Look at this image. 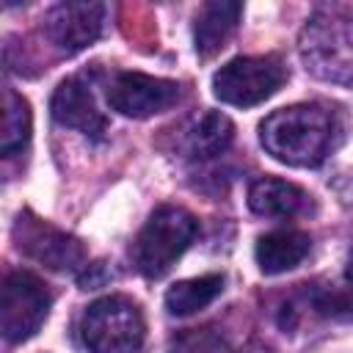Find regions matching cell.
I'll return each instance as SVG.
<instances>
[{"instance_id":"cell-1","label":"cell","mask_w":353,"mask_h":353,"mask_svg":"<svg viewBox=\"0 0 353 353\" xmlns=\"http://www.w3.org/2000/svg\"><path fill=\"white\" fill-rule=\"evenodd\" d=\"M334 116L323 105H292L259 124L262 146L287 165H317L334 146Z\"/></svg>"},{"instance_id":"cell-2","label":"cell","mask_w":353,"mask_h":353,"mask_svg":"<svg viewBox=\"0 0 353 353\" xmlns=\"http://www.w3.org/2000/svg\"><path fill=\"white\" fill-rule=\"evenodd\" d=\"M306 69L331 83H353V11L320 8L301 33Z\"/></svg>"},{"instance_id":"cell-3","label":"cell","mask_w":353,"mask_h":353,"mask_svg":"<svg viewBox=\"0 0 353 353\" xmlns=\"http://www.w3.org/2000/svg\"><path fill=\"white\" fill-rule=\"evenodd\" d=\"M146 339V323L124 295L94 301L80 320V342L88 353H138Z\"/></svg>"},{"instance_id":"cell-4","label":"cell","mask_w":353,"mask_h":353,"mask_svg":"<svg viewBox=\"0 0 353 353\" xmlns=\"http://www.w3.org/2000/svg\"><path fill=\"white\" fill-rule=\"evenodd\" d=\"M199 234V221L182 207H160L152 212L135 240V265L146 279H160L185 254Z\"/></svg>"},{"instance_id":"cell-5","label":"cell","mask_w":353,"mask_h":353,"mask_svg":"<svg viewBox=\"0 0 353 353\" xmlns=\"http://www.w3.org/2000/svg\"><path fill=\"white\" fill-rule=\"evenodd\" d=\"M287 80V69L273 55H240L223 63L212 77V94L237 108H251L273 97Z\"/></svg>"},{"instance_id":"cell-6","label":"cell","mask_w":353,"mask_h":353,"mask_svg":"<svg viewBox=\"0 0 353 353\" xmlns=\"http://www.w3.org/2000/svg\"><path fill=\"white\" fill-rule=\"evenodd\" d=\"M50 290L41 279L25 270H14L3 281V298H0V325L3 336L8 342H25L30 339L50 314Z\"/></svg>"},{"instance_id":"cell-7","label":"cell","mask_w":353,"mask_h":353,"mask_svg":"<svg viewBox=\"0 0 353 353\" xmlns=\"http://www.w3.org/2000/svg\"><path fill=\"white\" fill-rule=\"evenodd\" d=\"M108 102L121 116L146 119L179 102V83L143 72H119L108 83Z\"/></svg>"},{"instance_id":"cell-8","label":"cell","mask_w":353,"mask_h":353,"mask_svg":"<svg viewBox=\"0 0 353 353\" xmlns=\"http://www.w3.org/2000/svg\"><path fill=\"white\" fill-rule=\"evenodd\" d=\"M14 240L22 254H28L30 259H36L52 270H69V268L80 265V259H83V248L74 237H69L66 232L39 221L28 212L17 218Z\"/></svg>"},{"instance_id":"cell-9","label":"cell","mask_w":353,"mask_h":353,"mask_svg":"<svg viewBox=\"0 0 353 353\" xmlns=\"http://www.w3.org/2000/svg\"><path fill=\"white\" fill-rule=\"evenodd\" d=\"M105 6L99 3H61L50 11L44 30L47 39L66 55L85 50L102 33Z\"/></svg>"},{"instance_id":"cell-10","label":"cell","mask_w":353,"mask_h":353,"mask_svg":"<svg viewBox=\"0 0 353 353\" xmlns=\"http://www.w3.org/2000/svg\"><path fill=\"white\" fill-rule=\"evenodd\" d=\"M50 110L58 124L72 127L88 138H102L108 132V119L102 116V110L94 102L91 88L80 77H69L55 88Z\"/></svg>"},{"instance_id":"cell-11","label":"cell","mask_w":353,"mask_h":353,"mask_svg":"<svg viewBox=\"0 0 353 353\" xmlns=\"http://www.w3.org/2000/svg\"><path fill=\"white\" fill-rule=\"evenodd\" d=\"M312 251V237L298 229H276L256 240L254 256L262 273L276 276L284 270L298 268Z\"/></svg>"},{"instance_id":"cell-12","label":"cell","mask_w":353,"mask_h":353,"mask_svg":"<svg viewBox=\"0 0 353 353\" xmlns=\"http://www.w3.org/2000/svg\"><path fill=\"white\" fill-rule=\"evenodd\" d=\"M309 204L312 199L303 188H298L295 182L276 179V176L256 179L248 190V207L265 218H292V215L306 212Z\"/></svg>"},{"instance_id":"cell-13","label":"cell","mask_w":353,"mask_h":353,"mask_svg":"<svg viewBox=\"0 0 353 353\" xmlns=\"http://www.w3.org/2000/svg\"><path fill=\"white\" fill-rule=\"evenodd\" d=\"M243 6L240 3H204L196 17V52L201 58L215 55L221 47H226L229 36L234 33L240 22Z\"/></svg>"},{"instance_id":"cell-14","label":"cell","mask_w":353,"mask_h":353,"mask_svg":"<svg viewBox=\"0 0 353 353\" xmlns=\"http://www.w3.org/2000/svg\"><path fill=\"white\" fill-rule=\"evenodd\" d=\"M234 138V127L223 113H201L185 132V152L190 157H215L221 154Z\"/></svg>"},{"instance_id":"cell-15","label":"cell","mask_w":353,"mask_h":353,"mask_svg":"<svg viewBox=\"0 0 353 353\" xmlns=\"http://www.w3.org/2000/svg\"><path fill=\"white\" fill-rule=\"evenodd\" d=\"M223 290V276L221 273H207L199 279H185L176 281L165 292V309L174 317H188L204 306H210Z\"/></svg>"},{"instance_id":"cell-16","label":"cell","mask_w":353,"mask_h":353,"mask_svg":"<svg viewBox=\"0 0 353 353\" xmlns=\"http://www.w3.org/2000/svg\"><path fill=\"white\" fill-rule=\"evenodd\" d=\"M3 141H0V149L6 157L17 154L25 149L28 138H30V108L28 102L17 94V91H6L3 97Z\"/></svg>"},{"instance_id":"cell-17","label":"cell","mask_w":353,"mask_h":353,"mask_svg":"<svg viewBox=\"0 0 353 353\" xmlns=\"http://www.w3.org/2000/svg\"><path fill=\"white\" fill-rule=\"evenodd\" d=\"M171 353H262L243 345H234L229 336L212 328H193L190 334H182L171 342Z\"/></svg>"},{"instance_id":"cell-18","label":"cell","mask_w":353,"mask_h":353,"mask_svg":"<svg viewBox=\"0 0 353 353\" xmlns=\"http://www.w3.org/2000/svg\"><path fill=\"white\" fill-rule=\"evenodd\" d=\"M312 306L323 317L353 320V290L342 287H317L312 292Z\"/></svg>"},{"instance_id":"cell-19","label":"cell","mask_w":353,"mask_h":353,"mask_svg":"<svg viewBox=\"0 0 353 353\" xmlns=\"http://www.w3.org/2000/svg\"><path fill=\"white\" fill-rule=\"evenodd\" d=\"M347 279L353 281V251H350V256H347Z\"/></svg>"}]
</instances>
